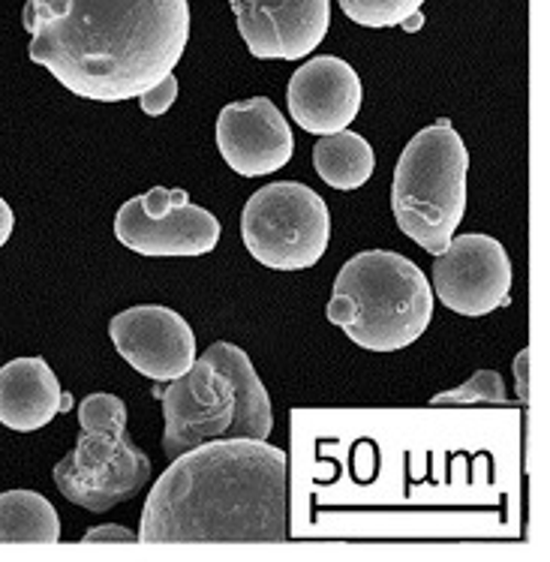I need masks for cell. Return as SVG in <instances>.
<instances>
[{
	"label": "cell",
	"instance_id": "obj_20",
	"mask_svg": "<svg viewBox=\"0 0 550 562\" xmlns=\"http://www.w3.org/2000/svg\"><path fill=\"white\" fill-rule=\"evenodd\" d=\"M136 536L126 527L117 524H105V527H93L81 536V544H136Z\"/></svg>",
	"mask_w": 550,
	"mask_h": 562
},
{
	"label": "cell",
	"instance_id": "obj_7",
	"mask_svg": "<svg viewBox=\"0 0 550 562\" xmlns=\"http://www.w3.org/2000/svg\"><path fill=\"white\" fill-rule=\"evenodd\" d=\"M242 238L252 259L271 271H304L319 262L332 241V214L316 190L277 181L247 199Z\"/></svg>",
	"mask_w": 550,
	"mask_h": 562
},
{
	"label": "cell",
	"instance_id": "obj_23",
	"mask_svg": "<svg viewBox=\"0 0 550 562\" xmlns=\"http://www.w3.org/2000/svg\"><path fill=\"white\" fill-rule=\"evenodd\" d=\"M422 24H425V15H422V12H418V15H413V19H409V22L403 24V27H406V31H418V27H422Z\"/></svg>",
	"mask_w": 550,
	"mask_h": 562
},
{
	"label": "cell",
	"instance_id": "obj_2",
	"mask_svg": "<svg viewBox=\"0 0 550 562\" xmlns=\"http://www.w3.org/2000/svg\"><path fill=\"white\" fill-rule=\"evenodd\" d=\"M142 544H277L289 539V458L268 439L223 437L172 458L150 487Z\"/></svg>",
	"mask_w": 550,
	"mask_h": 562
},
{
	"label": "cell",
	"instance_id": "obj_18",
	"mask_svg": "<svg viewBox=\"0 0 550 562\" xmlns=\"http://www.w3.org/2000/svg\"><path fill=\"white\" fill-rule=\"evenodd\" d=\"M434 406H508V391H505L503 376L496 370H479L470 382H463L458 389L436 394Z\"/></svg>",
	"mask_w": 550,
	"mask_h": 562
},
{
	"label": "cell",
	"instance_id": "obj_11",
	"mask_svg": "<svg viewBox=\"0 0 550 562\" xmlns=\"http://www.w3.org/2000/svg\"><path fill=\"white\" fill-rule=\"evenodd\" d=\"M247 52L259 60H301L332 27V0H229Z\"/></svg>",
	"mask_w": 550,
	"mask_h": 562
},
{
	"label": "cell",
	"instance_id": "obj_8",
	"mask_svg": "<svg viewBox=\"0 0 550 562\" xmlns=\"http://www.w3.org/2000/svg\"><path fill=\"white\" fill-rule=\"evenodd\" d=\"M115 238L138 256H205L220 244V220L183 190L154 187L117 207Z\"/></svg>",
	"mask_w": 550,
	"mask_h": 562
},
{
	"label": "cell",
	"instance_id": "obj_9",
	"mask_svg": "<svg viewBox=\"0 0 550 562\" xmlns=\"http://www.w3.org/2000/svg\"><path fill=\"white\" fill-rule=\"evenodd\" d=\"M434 299L458 316H491L512 304V259L491 235H458L436 256Z\"/></svg>",
	"mask_w": 550,
	"mask_h": 562
},
{
	"label": "cell",
	"instance_id": "obj_22",
	"mask_svg": "<svg viewBox=\"0 0 550 562\" xmlns=\"http://www.w3.org/2000/svg\"><path fill=\"white\" fill-rule=\"evenodd\" d=\"M12 229H15V214H12V207L7 205V199L0 195V247L10 241Z\"/></svg>",
	"mask_w": 550,
	"mask_h": 562
},
{
	"label": "cell",
	"instance_id": "obj_3",
	"mask_svg": "<svg viewBox=\"0 0 550 562\" xmlns=\"http://www.w3.org/2000/svg\"><path fill=\"white\" fill-rule=\"evenodd\" d=\"M166 437L162 451L172 460L190 448L223 437L268 439L274 409L262 379L242 346L217 340L195 356L193 368L160 385Z\"/></svg>",
	"mask_w": 550,
	"mask_h": 562
},
{
	"label": "cell",
	"instance_id": "obj_19",
	"mask_svg": "<svg viewBox=\"0 0 550 562\" xmlns=\"http://www.w3.org/2000/svg\"><path fill=\"white\" fill-rule=\"evenodd\" d=\"M178 91H181V88H178V76L169 72L166 79L157 81L154 88H148V91L138 97V105H142V112H145V115L160 117L172 109L175 100H178Z\"/></svg>",
	"mask_w": 550,
	"mask_h": 562
},
{
	"label": "cell",
	"instance_id": "obj_1",
	"mask_svg": "<svg viewBox=\"0 0 550 562\" xmlns=\"http://www.w3.org/2000/svg\"><path fill=\"white\" fill-rule=\"evenodd\" d=\"M27 58L81 100L124 103L162 81L190 43L187 0H27Z\"/></svg>",
	"mask_w": 550,
	"mask_h": 562
},
{
	"label": "cell",
	"instance_id": "obj_10",
	"mask_svg": "<svg viewBox=\"0 0 550 562\" xmlns=\"http://www.w3.org/2000/svg\"><path fill=\"white\" fill-rule=\"evenodd\" d=\"M109 337L130 368L154 382H172L193 368L195 334L181 313L138 304L109 322Z\"/></svg>",
	"mask_w": 550,
	"mask_h": 562
},
{
	"label": "cell",
	"instance_id": "obj_5",
	"mask_svg": "<svg viewBox=\"0 0 550 562\" xmlns=\"http://www.w3.org/2000/svg\"><path fill=\"white\" fill-rule=\"evenodd\" d=\"M470 150L451 121H436L409 138L391 181V214L406 238L439 256L467 214Z\"/></svg>",
	"mask_w": 550,
	"mask_h": 562
},
{
	"label": "cell",
	"instance_id": "obj_13",
	"mask_svg": "<svg viewBox=\"0 0 550 562\" xmlns=\"http://www.w3.org/2000/svg\"><path fill=\"white\" fill-rule=\"evenodd\" d=\"M361 79L344 58L319 55L292 72L287 105L292 121L313 136H332L349 130L361 112Z\"/></svg>",
	"mask_w": 550,
	"mask_h": 562
},
{
	"label": "cell",
	"instance_id": "obj_6",
	"mask_svg": "<svg viewBox=\"0 0 550 562\" xmlns=\"http://www.w3.org/2000/svg\"><path fill=\"white\" fill-rule=\"evenodd\" d=\"M79 442L55 467L69 503L109 512L150 482V460L126 437V403L117 394H88L79 406Z\"/></svg>",
	"mask_w": 550,
	"mask_h": 562
},
{
	"label": "cell",
	"instance_id": "obj_16",
	"mask_svg": "<svg viewBox=\"0 0 550 562\" xmlns=\"http://www.w3.org/2000/svg\"><path fill=\"white\" fill-rule=\"evenodd\" d=\"M60 517L55 505L36 491L0 494V544H55Z\"/></svg>",
	"mask_w": 550,
	"mask_h": 562
},
{
	"label": "cell",
	"instance_id": "obj_4",
	"mask_svg": "<svg viewBox=\"0 0 550 562\" xmlns=\"http://www.w3.org/2000/svg\"><path fill=\"white\" fill-rule=\"evenodd\" d=\"M328 319L361 349L397 352L427 331L434 289L413 259L394 250H364L334 280Z\"/></svg>",
	"mask_w": 550,
	"mask_h": 562
},
{
	"label": "cell",
	"instance_id": "obj_21",
	"mask_svg": "<svg viewBox=\"0 0 550 562\" xmlns=\"http://www.w3.org/2000/svg\"><path fill=\"white\" fill-rule=\"evenodd\" d=\"M515 376H517V394L520 403H529V349H520V356L515 358Z\"/></svg>",
	"mask_w": 550,
	"mask_h": 562
},
{
	"label": "cell",
	"instance_id": "obj_15",
	"mask_svg": "<svg viewBox=\"0 0 550 562\" xmlns=\"http://www.w3.org/2000/svg\"><path fill=\"white\" fill-rule=\"evenodd\" d=\"M313 169L322 181L334 190H358L370 181L377 169V157L364 136L352 130H340L332 136H322L313 148Z\"/></svg>",
	"mask_w": 550,
	"mask_h": 562
},
{
	"label": "cell",
	"instance_id": "obj_17",
	"mask_svg": "<svg viewBox=\"0 0 550 562\" xmlns=\"http://www.w3.org/2000/svg\"><path fill=\"white\" fill-rule=\"evenodd\" d=\"M337 3H340V10L346 12L349 22L373 27V31L403 27L425 7V0H337Z\"/></svg>",
	"mask_w": 550,
	"mask_h": 562
},
{
	"label": "cell",
	"instance_id": "obj_14",
	"mask_svg": "<svg viewBox=\"0 0 550 562\" xmlns=\"http://www.w3.org/2000/svg\"><path fill=\"white\" fill-rule=\"evenodd\" d=\"M76 406L72 394L60 389L46 358H12L0 368V425L34 434Z\"/></svg>",
	"mask_w": 550,
	"mask_h": 562
},
{
	"label": "cell",
	"instance_id": "obj_12",
	"mask_svg": "<svg viewBox=\"0 0 550 562\" xmlns=\"http://www.w3.org/2000/svg\"><path fill=\"white\" fill-rule=\"evenodd\" d=\"M214 136L223 162L242 178L280 172L295 154V138L287 117L268 97L223 105Z\"/></svg>",
	"mask_w": 550,
	"mask_h": 562
}]
</instances>
